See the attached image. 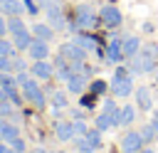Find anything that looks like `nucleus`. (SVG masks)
I'll list each match as a JSON object with an SVG mask.
<instances>
[{"label": "nucleus", "mask_w": 158, "mask_h": 153, "mask_svg": "<svg viewBox=\"0 0 158 153\" xmlns=\"http://www.w3.org/2000/svg\"><path fill=\"white\" fill-rule=\"evenodd\" d=\"M109 91L116 96V99H128L136 89H133V79H131V72L126 69V67H118L116 69V74L111 76V81H109Z\"/></svg>", "instance_id": "obj_1"}, {"label": "nucleus", "mask_w": 158, "mask_h": 153, "mask_svg": "<svg viewBox=\"0 0 158 153\" xmlns=\"http://www.w3.org/2000/svg\"><path fill=\"white\" fill-rule=\"evenodd\" d=\"M99 22V12H94V7L91 5H86V2H81L77 10H74V20H72V30L77 32V30H91L94 25Z\"/></svg>", "instance_id": "obj_2"}, {"label": "nucleus", "mask_w": 158, "mask_h": 153, "mask_svg": "<svg viewBox=\"0 0 158 153\" xmlns=\"http://www.w3.org/2000/svg\"><path fill=\"white\" fill-rule=\"evenodd\" d=\"M40 10L47 15V22H49L54 30H64V27H67L62 2H57V0H40Z\"/></svg>", "instance_id": "obj_3"}, {"label": "nucleus", "mask_w": 158, "mask_h": 153, "mask_svg": "<svg viewBox=\"0 0 158 153\" xmlns=\"http://www.w3.org/2000/svg\"><path fill=\"white\" fill-rule=\"evenodd\" d=\"M20 91H22L25 101H30V104H32V106H37V109H44V104H47V94H44V89L37 84V79H35V76H30V81H27V84H22V86H20Z\"/></svg>", "instance_id": "obj_4"}, {"label": "nucleus", "mask_w": 158, "mask_h": 153, "mask_svg": "<svg viewBox=\"0 0 158 153\" xmlns=\"http://www.w3.org/2000/svg\"><path fill=\"white\" fill-rule=\"evenodd\" d=\"M59 54H62V57H67V59L74 64V72H79V69L84 67V59H86V54H89V52H86L84 47H79L77 42H64V44L59 47Z\"/></svg>", "instance_id": "obj_5"}, {"label": "nucleus", "mask_w": 158, "mask_h": 153, "mask_svg": "<svg viewBox=\"0 0 158 153\" xmlns=\"http://www.w3.org/2000/svg\"><path fill=\"white\" fill-rule=\"evenodd\" d=\"M121 20H123V15H121V10H118L116 5H104V7L99 10V22H101L104 27H109V30L118 27Z\"/></svg>", "instance_id": "obj_6"}, {"label": "nucleus", "mask_w": 158, "mask_h": 153, "mask_svg": "<svg viewBox=\"0 0 158 153\" xmlns=\"http://www.w3.org/2000/svg\"><path fill=\"white\" fill-rule=\"evenodd\" d=\"M123 59H126V54H123V37H111L109 44H106V62L109 64H118Z\"/></svg>", "instance_id": "obj_7"}, {"label": "nucleus", "mask_w": 158, "mask_h": 153, "mask_svg": "<svg viewBox=\"0 0 158 153\" xmlns=\"http://www.w3.org/2000/svg\"><path fill=\"white\" fill-rule=\"evenodd\" d=\"M141 148H143V136H141L138 131L123 133V138H121V151H123V153H138Z\"/></svg>", "instance_id": "obj_8"}, {"label": "nucleus", "mask_w": 158, "mask_h": 153, "mask_svg": "<svg viewBox=\"0 0 158 153\" xmlns=\"http://www.w3.org/2000/svg\"><path fill=\"white\" fill-rule=\"evenodd\" d=\"M27 54H30L32 62H37V59H49V42L35 37V39L30 42V47H27Z\"/></svg>", "instance_id": "obj_9"}, {"label": "nucleus", "mask_w": 158, "mask_h": 153, "mask_svg": "<svg viewBox=\"0 0 158 153\" xmlns=\"http://www.w3.org/2000/svg\"><path fill=\"white\" fill-rule=\"evenodd\" d=\"M30 74L35 79H49V76H54V64L49 59H37V62H32Z\"/></svg>", "instance_id": "obj_10"}, {"label": "nucleus", "mask_w": 158, "mask_h": 153, "mask_svg": "<svg viewBox=\"0 0 158 153\" xmlns=\"http://www.w3.org/2000/svg\"><path fill=\"white\" fill-rule=\"evenodd\" d=\"M138 57H141V62H143V72H153V69H156V62H158V47H156V44L141 47Z\"/></svg>", "instance_id": "obj_11"}, {"label": "nucleus", "mask_w": 158, "mask_h": 153, "mask_svg": "<svg viewBox=\"0 0 158 153\" xmlns=\"http://www.w3.org/2000/svg\"><path fill=\"white\" fill-rule=\"evenodd\" d=\"M64 84H67V91H69V94L81 96V94H84V89H86V72H74Z\"/></svg>", "instance_id": "obj_12"}, {"label": "nucleus", "mask_w": 158, "mask_h": 153, "mask_svg": "<svg viewBox=\"0 0 158 153\" xmlns=\"http://www.w3.org/2000/svg\"><path fill=\"white\" fill-rule=\"evenodd\" d=\"M15 138H20V128H17V123H12V121H7V118H0V141L12 143Z\"/></svg>", "instance_id": "obj_13"}, {"label": "nucleus", "mask_w": 158, "mask_h": 153, "mask_svg": "<svg viewBox=\"0 0 158 153\" xmlns=\"http://www.w3.org/2000/svg\"><path fill=\"white\" fill-rule=\"evenodd\" d=\"M10 39H12V44H15V49H17V52H27L30 42L35 39V35H32L30 30H22V32H15V35H10Z\"/></svg>", "instance_id": "obj_14"}, {"label": "nucleus", "mask_w": 158, "mask_h": 153, "mask_svg": "<svg viewBox=\"0 0 158 153\" xmlns=\"http://www.w3.org/2000/svg\"><path fill=\"white\" fill-rule=\"evenodd\" d=\"M54 131H57V138H59V141H72V138L77 136V133H74V121H72V118L57 121Z\"/></svg>", "instance_id": "obj_15"}, {"label": "nucleus", "mask_w": 158, "mask_h": 153, "mask_svg": "<svg viewBox=\"0 0 158 153\" xmlns=\"http://www.w3.org/2000/svg\"><path fill=\"white\" fill-rule=\"evenodd\" d=\"M32 35H35L37 39L52 42V39H54V27H52L49 22H37V25H32Z\"/></svg>", "instance_id": "obj_16"}, {"label": "nucleus", "mask_w": 158, "mask_h": 153, "mask_svg": "<svg viewBox=\"0 0 158 153\" xmlns=\"http://www.w3.org/2000/svg\"><path fill=\"white\" fill-rule=\"evenodd\" d=\"M133 94H136V101H138V109L141 111H151L153 109V96H151L148 86H138Z\"/></svg>", "instance_id": "obj_17"}, {"label": "nucleus", "mask_w": 158, "mask_h": 153, "mask_svg": "<svg viewBox=\"0 0 158 153\" xmlns=\"http://www.w3.org/2000/svg\"><path fill=\"white\" fill-rule=\"evenodd\" d=\"M0 12H5L7 17L22 15L25 12V5H22V0H0Z\"/></svg>", "instance_id": "obj_18"}, {"label": "nucleus", "mask_w": 158, "mask_h": 153, "mask_svg": "<svg viewBox=\"0 0 158 153\" xmlns=\"http://www.w3.org/2000/svg\"><path fill=\"white\" fill-rule=\"evenodd\" d=\"M138 52H141V39H138L136 35L123 37V54H126V59L133 57V54H138Z\"/></svg>", "instance_id": "obj_19"}, {"label": "nucleus", "mask_w": 158, "mask_h": 153, "mask_svg": "<svg viewBox=\"0 0 158 153\" xmlns=\"http://www.w3.org/2000/svg\"><path fill=\"white\" fill-rule=\"evenodd\" d=\"M72 42H77V44H79V47H84L86 52H91V49H96V42H94V37H91V35H81V32H77Z\"/></svg>", "instance_id": "obj_20"}, {"label": "nucleus", "mask_w": 158, "mask_h": 153, "mask_svg": "<svg viewBox=\"0 0 158 153\" xmlns=\"http://www.w3.org/2000/svg\"><path fill=\"white\" fill-rule=\"evenodd\" d=\"M52 106H54V109H64V106H69V91H62V89L52 91Z\"/></svg>", "instance_id": "obj_21"}, {"label": "nucleus", "mask_w": 158, "mask_h": 153, "mask_svg": "<svg viewBox=\"0 0 158 153\" xmlns=\"http://www.w3.org/2000/svg\"><path fill=\"white\" fill-rule=\"evenodd\" d=\"M72 141H74V148H77L79 153H94V151H96V148L91 146V141H89L86 136H74Z\"/></svg>", "instance_id": "obj_22"}, {"label": "nucleus", "mask_w": 158, "mask_h": 153, "mask_svg": "<svg viewBox=\"0 0 158 153\" xmlns=\"http://www.w3.org/2000/svg\"><path fill=\"white\" fill-rule=\"evenodd\" d=\"M22 30H27V27H25L22 15H12V17L7 20V32H10V35H15V32H22Z\"/></svg>", "instance_id": "obj_23"}, {"label": "nucleus", "mask_w": 158, "mask_h": 153, "mask_svg": "<svg viewBox=\"0 0 158 153\" xmlns=\"http://www.w3.org/2000/svg\"><path fill=\"white\" fill-rule=\"evenodd\" d=\"M133 121H136V109L131 104L121 106V126H131Z\"/></svg>", "instance_id": "obj_24"}, {"label": "nucleus", "mask_w": 158, "mask_h": 153, "mask_svg": "<svg viewBox=\"0 0 158 153\" xmlns=\"http://www.w3.org/2000/svg\"><path fill=\"white\" fill-rule=\"evenodd\" d=\"M94 126H96V128H99V131L104 133V131H109V128L114 126V121H111V116H109V114H104V111H101V114L96 116V121H94Z\"/></svg>", "instance_id": "obj_25"}, {"label": "nucleus", "mask_w": 158, "mask_h": 153, "mask_svg": "<svg viewBox=\"0 0 158 153\" xmlns=\"http://www.w3.org/2000/svg\"><path fill=\"white\" fill-rule=\"evenodd\" d=\"M84 136H86V138H89V141H91V146H94V148H96V151H99V148H101V146H104V141H101V131H99V128H96V126H94V128H89V131H86V133H84Z\"/></svg>", "instance_id": "obj_26"}, {"label": "nucleus", "mask_w": 158, "mask_h": 153, "mask_svg": "<svg viewBox=\"0 0 158 153\" xmlns=\"http://www.w3.org/2000/svg\"><path fill=\"white\" fill-rule=\"evenodd\" d=\"M141 136H143V143H153V141L158 138V131H156V128H153V123L148 121V123L141 128Z\"/></svg>", "instance_id": "obj_27"}, {"label": "nucleus", "mask_w": 158, "mask_h": 153, "mask_svg": "<svg viewBox=\"0 0 158 153\" xmlns=\"http://www.w3.org/2000/svg\"><path fill=\"white\" fill-rule=\"evenodd\" d=\"M0 54H2V57H15V54H17V49H15L12 39H5V37H0Z\"/></svg>", "instance_id": "obj_28"}, {"label": "nucleus", "mask_w": 158, "mask_h": 153, "mask_svg": "<svg viewBox=\"0 0 158 153\" xmlns=\"http://www.w3.org/2000/svg\"><path fill=\"white\" fill-rule=\"evenodd\" d=\"M0 86H2V89H12V86H17L15 74H12V72H0Z\"/></svg>", "instance_id": "obj_29"}, {"label": "nucleus", "mask_w": 158, "mask_h": 153, "mask_svg": "<svg viewBox=\"0 0 158 153\" xmlns=\"http://www.w3.org/2000/svg\"><path fill=\"white\" fill-rule=\"evenodd\" d=\"M89 89H91V94L101 96V94H106V91H109V81H104V79H94Z\"/></svg>", "instance_id": "obj_30"}, {"label": "nucleus", "mask_w": 158, "mask_h": 153, "mask_svg": "<svg viewBox=\"0 0 158 153\" xmlns=\"http://www.w3.org/2000/svg\"><path fill=\"white\" fill-rule=\"evenodd\" d=\"M84 116H86V111H84V106H77V109H69V118H72V121H84Z\"/></svg>", "instance_id": "obj_31"}, {"label": "nucleus", "mask_w": 158, "mask_h": 153, "mask_svg": "<svg viewBox=\"0 0 158 153\" xmlns=\"http://www.w3.org/2000/svg\"><path fill=\"white\" fill-rule=\"evenodd\" d=\"M96 104V94H81V106L84 109H94Z\"/></svg>", "instance_id": "obj_32"}, {"label": "nucleus", "mask_w": 158, "mask_h": 153, "mask_svg": "<svg viewBox=\"0 0 158 153\" xmlns=\"http://www.w3.org/2000/svg\"><path fill=\"white\" fill-rule=\"evenodd\" d=\"M27 69V64H25V59H20L17 54L12 57V72H25Z\"/></svg>", "instance_id": "obj_33"}, {"label": "nucleus", "mask_w": 158, "mask_h": 153, "mask_svg": "<svg viewBox=\"0 0 158 153\" xmlns=\"http://www.w3.org/2000/svg\"><path fill=\"white\" fill-rule=\"evenodd\" d=\"M22 5H25V12H30V15L40 12V5H35V0H22Z\"/></svg>", "instance_id": "obj_34"}, {"label": "nucleus", "mask_w": 158, "mask_h": 153, "mask_svg": "<svg viewBox=\"0 0 158 153\" xmlns=\"http://www.w3.org/2000/svg\"><path fill=\"white\" fill-rule=\"evenodd\" d=\"M0 72H12V57H2L0 54Z\"/></svg>", "instance_id": "obj_35"}, {"label": "nucleus", "mask_w": 158, "mask_h": 153, "mask_svg": "<svg viewBox=\"0 0 158 153\" xmlns=\"http://www.w3.org/2000/svg\"><path fill=\"white\" fill-rule=\"evenodd\" d=\"M10 148H12V151H20V153H27V146H25L22 138H15V141L10 143Z\"/></svg>", "instance_id": "obj_36"}, {"label": "nucleus", "mask_w": 158, "mask_h": 153, "mask_svg": "<svg viewBox=\"0 0 158 153\" xmlns=\"http://www.w3.org/2000/svg\"><path fill=\"white\" fill-rule=\"evenodd\" d=\"M86 131H89V126H86L84 121H74V133H77V136H84Z\"/></svg>", "instance_id": "obj_37"}, {"label": "nucleus", "mask_w": 158, "mask_h": 153, "mask_svg": "<svg viewBox=\"0 0 158 153\" xmlns=\"http://www.w3.org/2000/svg\"><path fill=\"white\" fill-rule=\"evenodd\" d=\"M15 79H17V86H22V84L30 81V74L27 72H15Z\"/></svg>", "instance_id": "obj_38"}, {"label": "nucleus", "mask_w": 158, "mask_h": 153, "mask_svg": "<svg viewBox=\"0 0 158 153\" xmlns=\"http://www.w3.org/2000/svg\"><path fill=\"white\" fill-rule=\"evenodd\" d=\"M5 35H7V20L0 15V37H5Z\"/></svg>", "instance_id": "obj_39"}, {"label": "nucleus", "mask_w": 158, "mask_h": 153, "mask_svg": "<svg viewBox=\"0 0 158 153\" xmlns=\"http://www.w3.org/2000/svg\"><path fill=\"white\" fill-rule=\"evenodd\" d=\"M148 121H151V123H153V128H156V131H158V111H153V114H151V118H148Z\"/></svg>", "instance_id": "obj_40"}, {"label": "nucleus", "mask_w": 158, "mask_h": 153, "mask_svg": "<svg viewBox=\"0 0 158 153\" xmlns=\"http://www.w3.org/2000/svg\"><path fill=\"white\" fill-rule=\"evenodd\" d=\"M5 151H7V143H5V141H0V153H5Z\"/></svg>", "instance_id": "obj_41"}, {"label": "nucleus", "mask_w": 158, "mask_h": 153, "mask_svg": "<svg viewBox=\"0 0 158 153\" xmlns=\"http://www.w3.org/2000/svg\"><path fill=\"white\" fill-rule=\"evenodd\" d=\"M138 153H156V151H153V148H141Z\"/></svg>", "instance_id": "obj_42"}, {"label": "nucleus", "mask_w": 158, "mask_h": 153, "mask_svg": "<svg viewBox=\"0 0 158 153\" xmlns=\"http://www.w3.org/2000/svg\"><path fill=\"white\" fill-rule=\"evenodd\" d=\"M5 153H20V151H12V148H7V151H5Z\"/></svg>", "instance_id": "obj_43"}, {"label": "nucleus", "mask_w": 158, "mask_h": 153, "mask_svg": "<svg viewBox=\"0 0 158 153\" xmlns=\"http://www.w3.org/2000/svg\"><path fill=\"white\" fill-rule=\"evenodd\" d=\"M54 153H67V151H54Z\"/></svg>", "instance_id": "obj_44"}, {"label": "nucleus", "mask_w": 158, "mask_h": 153, "mask_svg": "<svg viewBox=\"0 0 158 153\" xmlns=\"http://www.w3.org/2000/svg\"><path fill=\"white\" fill-rule=\"evenodd\" d=\"M30 153H37V151H30Z\"/></svg>", "instance_id": "obj_45"}, {"label": "nucleus", "mask_w": 158, "mask_h": 153, "mask_svg": "<svg viewBox=\"0 0 158 153\" xmlns=\"http://www.w3.org/2000/svg\"><path fill=\"white\" fill-rule=\"evenodd\" d=\"M156 86H158V81H156Z\"/></svg>", "instance_id": "obj_46"}, {"label": "nucleus", "mask_w": 158, "mask_h": 153, "mask_svg": "<svg viewBox=\"0 0 158 153\" xmlns=\"http://www.w3.org/2000/svg\"><path fill=\"white\" fill-rule=\"evenodd\" d=\"M57 2H62V0H57Z\"/></svg>", "instance_id": "obj_47"}]
</instances>
